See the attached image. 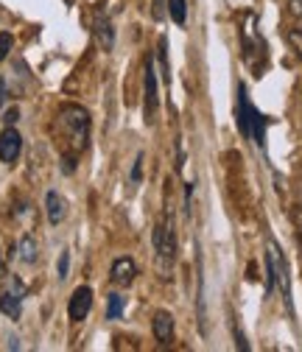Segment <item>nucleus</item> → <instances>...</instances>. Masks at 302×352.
Masks as SVG:
<instances>
[{"label": "nucleus", "mask_w": 302, "mask_h": 352, "mask_svg": "<svg viewBox=\"0 0 302 352\" xmlns=\"http://www.w3.org/2000/svg\"><path fill=\"white\" fill-rule=\"evenodd\" d=\"M151 333L162 346L171 344L174 341V316H171L168 311H157L154 319H151Z\"/></svg>", "instance_id": "nucleus-5"}, {"label": "nucleus", "mask_w": 302, "mask_h": 352, "mask_svg": "<svg viewBox=\"0 0 302 352\" xmlns=\"http://www.w3.org/2000/svg\"><path fill=\"white\" fill-rule=\"evenodd\" d=\"M59 118H62V126L70 131L76 154L87 148V138H90V112L84 109V107H78V104H65L62 112H59Z\"/></svg>", "instance_id": "nucleus-1"}, {"label": "nucleus", "mask_w": 302, "mask_h": 352, "mask_svg": "<svg viewBox=\"0 0 302 352\" xmlns=\"http://www.w3.org/2000/svg\"><path fill=\"white\" fill-rule=\"evenodd\" d=\"M299 238H302V235H299Z\"/></svg>", "instance_id": "nucleus-20"}, {"label": "nucleus", "mask_w": 302, "mask_h": 352, "mask_svg": "<svg viewBox=\"0 0 302 352\" xmlns=\"http://www.w3.org/2000/svg\"><path fill=\"white\" fill-rule=\"evenodd\" d=\"M23 151V138H20V131L14 126L3 129V135H0V162H6V165H14L17 157Z\"/></svg>", "instance_id": "nucleus-3"}, {"label": "nucleus", "mask_w": 302, "mask_h": 352, "mask_svg": "<svg viewBox=\"0 0 302 352\" xmlns=\"http://www.w3.org/2000/svg\"><path fill=\"white\" fill-rule=\"evenodd\" d=\"M14 120H17V109H12V112H6V123H9V126H12V123H14Z\"/></svg>", "instance_id": "nucleus-18"}, {"label": "nucleus", "mask_w": 302, "mask_h": 352, "mask_svg": "<svg viewBox=\"0 0 302 352\" xmlns=\"http://www.w3.org/2000/svg\"><path fill=\"white\" fill-rule=\"evenodd\" d=\"M12 34L9 31H3V34H0V62H3L6 56H9V51H12Z\"/></svg>", "instance_id": "nucleus-13"}, {"label": "nucleus", "mask_w": 302, "mask_h": 352, "mask_svg": "<svg viewBox=\"0 0 302 352\" xmlns=\"http://www.w3.org/2000/svg\"><path fill=\"white\" fill-rule=\"evenodd\" d=\"M288 42L294 45V51H296V56L302 59V31L299 28H294V31H288Z\"/></svg>", "instance_id": "nucleus-14"}, {"label": "nucleus", "mask_w": 302, "mask_h": 352, "mask_svg": "<svg viewBox=\"0 0 302 352\" xmlns=\"http://www.w3.org/2000/svg\"><path fill=\"white\" fill-rule=\"evenodd\" d=\"M67 269H70V252H62V257H59V280L67 277Z\"/></svg>", "instance_id": "nucleus-15"}, {"label": "nucleus", "mask_w": 302, "mask_h": 352, "mask_svg": "<svg viewBox=\"0 0 302 352\" xmlns=\"http://www.w3.org/2000/svg\"><path fill=\"white\" fill-rule=\"evenodd\" d=\"M45 204H48V221H51L54 227L62 224V218H65V199H62L56 190H51L48 199H45Z\"/></svg>", "instance_id": "nucleus-7"}, {"label": "nucleus", "mask_w": 302, "mask_h": 352, "mask_svg": "<svg viewBox=\"0 0 302 352\" xmlns=\"http://www.w3.org/2000/svg\"><path fill=\"white\" fill-rule=\"evenodd\" d=\"M296 28H299V31H302V17H299V25H296Z\"/></svg>", "instance_id": "nucleus-19"}, {"label": "nucleus", "mask_w": 302, "mask_h": 352, "mask_svg": "<svg viewBox=\"0 0 302 352\" xmlns=\"http://www.w3.org/2000/svg\"><path fill=\"white\" fill-rule=\"evenodd\" d=\"M157 115V73H154V59H146V118L149 123Z\"/></svg>", "instance_id": "nucleus-6"}, {"label": "nucleus", "mask_w": 302, "mask_h": 352, "mask_svg": "<svg viewBox=\"0 0 302 352\" xmlns=\"http://www.w3.org/2000/svg\"><path fill=\"white\" fill-rule=\"evenodd\" d=\"M90 311H93V288H90V285H81V288H76L73 296H70L67 316H70L73 322H84Z\"/></svg>", "instance_id": "nucleus-2"}, {"label": "nucleus", "mask_w": 302, "mask_h": 352, "mask_svg": "<svg viewBox=\"0 0 302 352\" xmlns=\"http://www.w3.org/2000/svg\"><path fill=\"white\" fill-rule=\"evenodd\" d=\"M288 12H291L294 17H302V0H291V3H288Z\"/></svg>", "instance_id": "nucleus-16"}, {"label": "nucleus", "mask_w": 302, "mask_h": 352, "mask_svg": "<svg viewBox=\"0 0 302 352\" xmlns=\"http://www.w3.org/2000/svg\"><path fill=\"white\" fill-rule=\"evenodd\" d=\"M140 168H143V157H138V162L132 168V182H140Z\"/></svg>", "instance_id": "nucleus-17"}, {"label": "nucleus", "mask_w": 302, "mask_h": 352, "mask_svg": "<svg viewBox=\"0 0 302 352\" xmlns=\"http://www.w3.org/2000/svg\"><path fill=\"white\" fill-rule=\"evenodd\" d=\"M120 311H123V296H120V294H109L107 319H120Z\"/></svg>", "instance_id": "nucleus-12"}, {"label": "nucleus", "mask_w": 302, "mask_h": 352, "mask_svg": "<svg viewBox=\"0 0 302 352\" xmlns=\"http://www.w3.org/2000/svg\"><path fill=\"white\" fill-rule=\"evenodd\" d=\"M98 42H101V48H112V42H115V34H112V25L109 23H104V20H98Z\"/></svg>", "instance_id": "nucleus-11"}, {"label": "nucleus", "mask_w": 302, "mask_h": 352, "mask_svg": "<svg viewBox=\"0 0 302 352\" xmlns=\"http://www.w3.org/2000/svg\"><path fill=\"white\" fill-rule=\"evenodd\" d=\"M168 12H171V17H174L177 25H185V20H188V3L185 0H168Z\"/></svg>", "instance_id": "nucleus-10"}, {"label": "nucleus", "mask_w": 302, "mask_h": 352, "mask_svg": "<svg viewBox=\"0 0 302 352\" xmlns=\"http://www.w3.org/2000/svg\"><path fill=\"white\" fill-rule=\"evenodd\" d=\"M109 277H112V283H115V285L129 288V285L135 283V277H138V266H135V260H129V257H118V260L112 263Z\"/></svg>", "instance_id": "nucleus-4"}, {"label": "nucleus", "mask_w": 302, "mask_h": 352, "mask_svg": "<svg viewBox=\"0 0 302 352\" xmlns=\"http://www.w3.org/2000/svg\"><path fill=\"white\" fill-rule=\"evenodd\" d=\"M17 257H20L23 263H34V260H36V241H34L31 235L20 238V243H17Z\"/></svg>", "instance_id": "nucleus-9"}, {"label": "nucleus", "mask_w": 302, "mask_h": 352, "mask_svg": "<svg viewBox=\"0 0 302 352\" xmlns=\"http://www.w3.org/2000/svg\"><path fill=\"white\" fill-rule=\"evenodd\" d=\"M0 311H3L6 316L17 319L20 316V296H14L12 291H3L0 294Z\"/></svg>", "instance_id": "nucleus-8"}]
</instances>
